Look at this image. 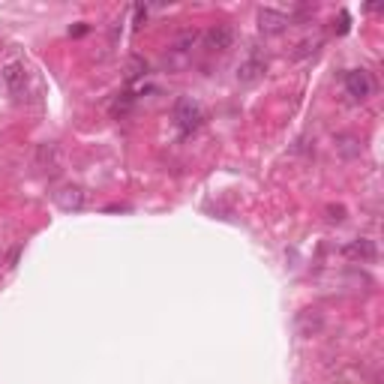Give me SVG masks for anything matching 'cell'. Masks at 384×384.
Returning a JSON list of instances; mask_svg holds the SVG:
<instances>
[{"mask_svg":"<svg viewBox=\"0 0 384 384\" xmlns=\"http://www.w3.org/2000/svg\"><path fill=\"white\" fill-rule=\"evenodd\" d=\"M172 118H175L177 133L187 138V135H192V133L198 130V126H202V120H204V108H202V103H195L192 96H180L177 103H175Z\"/></svg>","mask_w":384,"mask_h":384,"instance_id":"cell-1","label":"cell"},{"mask_svg":"<svg viewBox=\"0 0 384 384\" xmlns=\"http://www.w3.org/2000/svg\"><path fill=\"white\" fill-rule=\"evenodd\" d=\"M264 76H267V54L252 48L237 66V84L240 88H252V84H259Z\"/></svg>","mask_w":384,"mask_h":384,"instance_id":"cell-2","label":"cell"},{"mask_svg":"<svg viewBox=\"0 0 384 384\" xmlns=\"http://www.w3.org/2000/svg\"><path fill=\"white\" fill-rule=\"evenodd\" d=\"M343 88H346V93L354 99V103H366V99L375 93V81H373V76H369L366 69H348L346 78H343Z\"/></svg>","mask_w":384,"mask_h":384,"instance_id":"cell-3","label":"cell"},{"mask_svg":"<svg viewBox=\"0 0 384 384\" xmlns=\"http://www.w3.org/2000/svg\"><path fill=\"white\" fill-rule=\"evenodd\" d=\"M202 42H204V51H210V54H225V51L234 46V31H232V24H213L210 31L202 33Z\"/></svg>","mask_w":384,"mask_h":384,"instance_id":"cell-4","label":"cell"},{"mask_svg":"<svg viewBox=\"0 0 384 384\" xmlns=\"http://www.w3.org/2000/svg\"><path fill=\"white\" fill-rule=\"evenodd\" d=\"M289 27H291V16H286V12L270 9V6L259 9V31L264 36H279V33H286Z\"/></svg>","mask_w":384,"mask_h":384,"instance_id":"cell-5","label":"cell"},{"mask_svg":"<svg viewBox=\"0 0 384 384\" xmlns=\"http://www.w3.org/2000/svg\"><path fill=\"white\" fill-rule=\"evenodd\" d=\"M0 81H4V88L9 93L19 96L24 90V84H27V66H24V61H19V58L6 61L4 66H0Z\"/></svg>","mask_w":384,"mask_h":384,"instance_id":"cell-6","label":"cell"},{"mask_svg":"<svg viewBox=\"0 0 384 384\" xmlns=\"http://www.w3.org/2000/svg\"><path fill=\"white\" fill-rule=\"evenodd\" d=\"M54 204L66 213H78V210H84V204H88V192H84L81 187H76V183H66V187H61L58 192H54Z\"/></svg>","mask_w":384,"mask_h":384,"instance_id":"cell-7","label":"cell"},{"mask_svg":"<svg viewBox=\"0 0 384 384\" xmlns=\"http://www.w3.org/2000/svg\"><path fill=\"white\" fill-rule=\"evenodd\" d=\"M202 39V33H195V31H187V33H180L177 39H175V46H172V58H165V66L168 69H177V66H183L187 63V58H190V51L195 48V42Z\"/></svg>","mask_w":384,"mask_h":384,"instance_id":"cell-8","label":"cell"},{"mask_svg":"<svg viewBox=\"0 0 384 384\" xmlns=\"http://www.w3.org/2000/svg\"><path fill=\"white\" fill-rule=\"evenodd\" d=\"M294 331L301 339H309V336H318L324 331V316L318 309H303V312H297V318H294Z\"/></svg>","mask_w":384,"mask_h":384,"instance_id":"cell-9","label":"cell"},{"mask_svg":"<svg viewBox=\"0 0 384 384\" xmlns=\"http://www.w3.org/2000/svg\"><path fill=\"white\" fill-rule=\"evenodd\" d=\"M343 252H346V259H351V261H373L375 259V244L360 237V240H351Z\"/></svg>","mask_w":384,"mask_h":384,"instance_id":"cell-10","label":"cell"},{"mask_svg":"<svg viewBox=\"0 0 384 384\" xmlns=\"http://www.w3.org/2000/svg\"><path fill=\"white\" fill-rule=\"evenodd\" d=\"M36 165L42 168V172H58V145H39L36 150Z\"/></svg>","mask_w":384,"mask_h":384,"instance_id":"cell-11","label":"cell"},{"mask_svg":"<svg viewBox=\"0 0 384 384\" xmlns=\"http://www.w3.org/2000/svg\"><path fill=\"white\" fill-rule=\"evenodd\" d=\"M147 76V61L145 58H138V54H133L130 61H126V66H123V78L126 81H138V78H145Z\"/></svg>","mask_w":384,"mask_h":384,"instance_id":"cell-12","label":"cell"},{"mask_svg":"<svg viewBox=\"0 0 384 384\" xmlns=\"http://www.w3.org/2000/svg\"><path fill=\"white\" fill-rule=\"evenodd\" d=\"M324 46V39L321 36H312V39H303L301 46H297V51L291 54L294 61H306V58H312V54H318V48Z\"/></svg>","mask_w":384,"mask_h":384,"instance_id":"cell-13","label":"cell"},{"mask_svg":"<svg viewBox=\"0 0 384 384\" xmlns=\"http://www.w3.org/2000/svg\"><path fill=\"white\" fill-rule=\"evenodd\" d=\"M336 150L343 153V156H358L360 153V145H358V138H351V135H339L336 138Z\"/></svg>","mask_w":384,"mask_h":384,"instance_id":"cell-14","label":"cell"},{"mask_svg":"<svg viewBox=\"0 0 384 384\" xmlns=\"http://www.w3.org/2000/svg\"><path fill=\"white\" fill-rule=\"evenodd\" d=\"M327 219H331V222H343L346 219V207L343 204H331V207H327Z\"/></svg>","mask_w":384,"mask_h":384,"instance_id":"cell-15","label":"cell"},{"mask_svg":"<svg viewBox=\"0 0 384 384\" xmlns=\"http://www.w3.org/2000/svg\"><path fill=\"white\" fill-rule=\"evenodd\" d=\"M19 255H21V244L9 249V255H6V259H4V264H6V267H16V261H19Z\"/></svg>","mask_w":384,"mask_h":384,"instance_id":"cell-16","label":"cell"},{"mask_svg":"<svg viewBox=\"0 0 384 384\" xmlns=\"http://www.w3.org/2000/svg\"><path fill=\"white\" fill-rule=\"evenodd\" d=\"M145 21H147V9L135 6V27H138V31H141V27H145Z\"/></svg>","mask_w":384,"mask_h":384,"instance_id":"cell-17","label":"cell"},{"mask_svg":"<svg viewBox=\"0 0 384 384\" xmlns=\"http://www.w3.org/2000/svg\"><path fill=\"white\" fill-rule=\"evenodd\" d=\"M0 264H4V252H0Z\"/></svg>","mask_w":384,"mask_h":384,"instance_id":"cell-18","label":"cell"}]
</instances>
